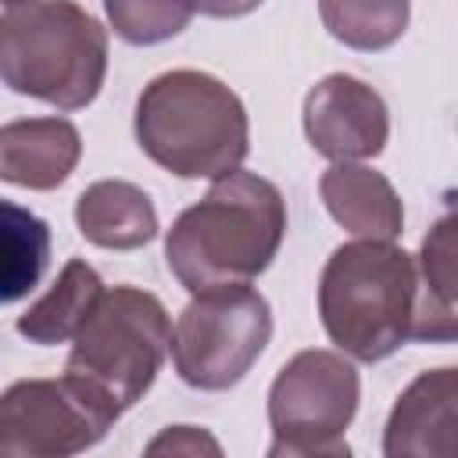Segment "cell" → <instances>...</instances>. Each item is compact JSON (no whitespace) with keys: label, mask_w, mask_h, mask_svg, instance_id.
I'll return each instance as SVG.
<instances>
[{"label":"cell","mask_w":458,"mask_h":458,"mask_svg":"<svg viewBox=\"0 0 458 458\" xmlns=\"http://www.w3.org/2000/svg\"><path fill=\"white\" fill-rule=\"evenodd\" d=\"M107 75V32L75 0H29L0 14V82L21 97L79 111Z\"/></svg>","instance_id":"277c9868"},{"label":"cell","mask_w":458,"mask_h":458,"mask_svg":"<svg viewBox=\"0 0 458 458\" xmlns=\"http://www.w3.org/2000/svg\"><path fill=\"white\" fill-rule=\"evenodd\" d=\"M304 136L329 161H365L383 154L390 136V111L369 82L336 72L308 89Z\"/></svg>","instance_id":"9c48e42d"},{"label":"cell","mask_w":458,"mask_h":458,"mask_svg":"<svg viewBox=\"0 0 458 458\" xmlns=\"http://www.w3.org/2000/svg\"><path fill=\"white\" fill-rule=\"evenodd\" d=\"M415 276H419V297H415L411 340L451 344L458 336V318H454V297H458V218L451 211L422 240V250L415 258Z\"/></svg>","instance_id":"5bb4252c"},{"label":"cell","mask_w":458,"mask_h":458,"mask_svg":"<svg viewBox=\"0 0 458 458\" xmlns=\"http://www.w3.org/2000/svg\"><path fill=\"white\" fill-rule=\"evenodd\" d=\"M318 193L336 225L361 240H397L404 233V204L394 182L358 161H333L322 172Z\"/></svg>","instance_id":"7c38bea8"},{"label":"cell","mask_w":458,"mask_h":458,"mask_svg":"<svg viewBox=\"0 0 458 458\" xmlns=\"http://www.w3.org/2000/svg\"><path fill=\"white\" fill-rule=\"evenodd\" d=\"M82 157V136L68 118H18L0 125V179L21 190H57Z\"/></svg>","instance_id":"8fae6325"},{"label":"cell","mask_w":458,"mask_h":458,"mask_svg":"<svg viewBox=\"0 0 458 458\" xmlns=\"http://www.w3.org/2000/svg\"><path fill=\"white\" fill-rule=\"evenodd\" d=\"M50 265V225L0 197V304L29 297Z\"/></svg>","instance_id":"2e32d148"},{"label":"cell","mask_w":458,"mask_h":458,"mask_svg":"<svg viewBox=\"0 0 458 458\" xmlns=\"http://www.w3.org/2000/svg\"><path fill=\"white\" fill-rule=\"evenodd\" d=\"M111 29L132 47H154L179 36L193 18V0H104Z\"/></svg>","instance_id":"ac0fdd59"},{"label":"cell","mask_w":458,"mask_h":458,"mask_svg":"<svg viewBox=\"0 0 458 458\" xmlns=\"http://www.w3.org/2000/svg\"><path fill=\"white\" fill-rule=\"evenodd\" d=\"M419 276L394 240L336 247L318 279V315L329 340L354 361H383L411 340Z\"/></svg>","instance_id":"3957f363"},{"label":"cell","mask_w":458,"mask_h":458,"mask_svg":"<svg viewBox=\"0 0 458 458\" xmlns=\"http://www.w3.org/2000/svg\"><path fill=\"white\" fill-rule=\"evenodd\" d=\"M0 4H7V7H14V4H29V0H0Z\"/></svg>","instance_id":"44dd1931"},{"label":"cell","mask_w":458,"mask_h":458,"mask_svg":"<svg viewBox=\"0 0 458 458\" xmlns=\"http://www.w3.org/2000/svg\"><path fill=\"white\" fill-rule=\"evenodd\" d=\"M272 340V308L247 283L193 293L179 311L168 351L179 379L193 390L236 386Z\"/></svg>","instance_id":"52a82bcc"},{"label":"cell","mask_w":458,"mask_h":458,"mask_svg":"<svg viewBox=\"0 0 458 458\" xmlns=\"http://www.w3.org/2000/svg\"><path fill=\"white\" fill-rule=\"evenodd\" d=\"M361 401L351 358L322 347L297 351L268 390V458H347L344 440Z\"/></svg>","instance_id":"8992f818"},{"label":"cell","mask_w":458,"mask_h":458,"mask_svg":"<svg viewBox=\"0 0 458 458\" xmlns=\"http://www.w3.org/2000/svg\"><path fill=\"white\" fill-rule=\"evenodd\" d=\"M72 340L64 376L118 419L154 386L168 354L172 322L150 290L104 286L97 308Z\"/></svg>","instance_id":"5b68a950"},{"label":"cell","mask_w":458,"mask_h":458,"mask_svg":"<svg viewBox=\"0 0 458 458\" xmlns=\"http://www.w3.org/2000/svg\"><path fill=\"white\" fill-rule=\"evenodd\" d=\"M286 236V200L258 172L233 168L190 204L165 236V261L190 290L250 283L261 276Z\"/></svg>","instance_id":"6da1fadb"},{"label":"cell","mask_w":458,"mask_h":458,"mask_svg":"<svg viewBox=\"0 0 458 458\" xmlns=\"http://www.w3.org/2000/svg\"><path fill=\"white\" fill-rule=\"evenodd\" d=\"M322 25L351 50L394 47L411 18V0H318Z\"/></svg>","instance_id":"e0dca14e"},{"label":"cell","mask_w":458,"mask_h":458,"mask_svg":"<svg viewBox=\"0 0 458 458\" xmlns=\"http://www.w3.org/2000/svg\"><path fill=\"white\" fill-rule=\"evenodd\" d=\"M458 429V369L444 365L433 372H419L397 397L386 429L383 454L386 458H447L454 454Z\"/></svg>","instance_id":"30bf717a"},{"label":"cell","mask_w":458,"mask_h":458,"mask_svg":"<svg viewBox=\"0 0 458 458\" xmlns=\"http://www.w3.org/2000/svg\"><path fill=\"white\" fill-rule=\"evenodd\" d=\"M75 225L93 247L104 250H136L161 229L154 200L125 179L89 182L75 200Z\"/></svg>","instance_id":"4fadbf2b"},{"label":"cell","mask_w":458,"mask_h":458,"mask_svg":"<svg viewBox=\"0 0 458 458\" xmlns=\"http://www.w3.org/2000/svg\"><path fill=\"white\" fill-rule=\"evenodd\" d=\"M136 143L179 179H218L240 168L250 150L247 107L222 79L175 68L143 86L136 100Z\"/></svg>","instance_id":"7a4b0ae2"},{"label":"cell","mask_w":458,"mask_h":458,"mask_svg":"<svg viewBox=\"0 0 458 458\" xmlns=\"http://www.w3.org/2000/svg\"><path fill=\"white\" fill-rule=\"evenodd\" d=\"M147 454H211V458H218L222 444L197 426H168L161 437H154L147 444Z\"/></svg>","instance_id":"d6986e66"},{"label":"cell","mask_w":458,"mask_h":458,"mask_svg":"<svg viewBox=\"0 0 458 458\" xmlns=\"http://www.w3.org/2000/svg\"><path fill=\"white\" fill-rule=\"evenodd\" d=\"M114 415L75 379H18L0 394V458H68L100 444Z\"/></svg>","instance_id":"ba28073f"},{"label":"cell","mask_w":458,"mask_h":458,"mask_svg":"<svg viewBox=\"0 0 458 458\" xmlns=\"http://www.w3.org/2000/svg\"><path fill=\"white\" fill-rule=\"evenodd\" d=\"M265 0H193V11L208 14V18H240L258 11Z\"/></svg>","instance_id":"ffe728a7"},{"label":"cell","mask_w":458,"mask_h":458,"mask_svg":"<svg viewBox=\"0 0 458 458\" xmlns=\"http://www.w3.org/2000/svg\"><path fill=\"white\" fill-rule=\"evenodd\" d=\"M100 293H104V279L97 276V268L86 265L82 258H72L54 279V286L36 304H29L25 315H18V333L29 344H43V347L64 344L89 318Z\"/></svg>","instance_id":"9a60e30c"}]
</instances>
